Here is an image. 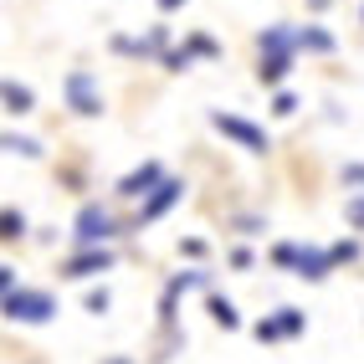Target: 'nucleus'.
Returning a JSON list of instances; mask_svg holds the SVG:
<instances>
[{
  "instance_id": "b1692460",
  "label": "nucleus",
  "mask_w": 364,
  "mask_h": 364,
  "mask_svg": "<svg viewBox=\"0 0 364 364\" xmlns=\"http://www.w3.org/2000/svg\"><path fill=\"white\" fill-rule=\"evenodd\" d=\"M154 6H159V11H180V6H185V0H154Z\"/></svg>"
},
{
  "instance_id": "f257e3e1",
  "label": "nucleus",
  "mask_w": 364,
  "mask_h": 364,
  "mask_svg": "<svg viewBox=\"0 0 364 364\" xmlns=\"http://www.w3.org/2000/svg\"><path fill=\"white\" fill-rule=\"evenodd\" d=\"M210 129L226 134L231 144H241L247 154H267V149H272V144H267V129H257L252 118H236V113H226V108H210Z\"/></svg>"
},
{
  "instance_id": "a878e982",
  "label": "nucleus",
  "mask_w": 364,
  "mask_h": 364,
  "mask_svg": "<svg viewBox=\"0 0 364 364\" xmlns=\"http://www.w3.org/2000/svg\"><path fill=\"white\" fill-rule=\"evenodd\" d=\"M108 364H134V359H108Z\"/></svg>"
},
{
  "instance_id": "423d86ee",
  "label": "nucleus",
  "mask_w": 364,
  "mask_h": 364,
  "mask_svg": "<svg viewBox=\"0 0 364 364\" xmlns=\"http://www.w3.org/2000/svg\"><path fill=\"white\" fill-rule=\"evenodd\" d=\"M108 267H113V252H108V247H87V252H72V257L62 262V277L82 282V277H98V272H108Z\"/></svg>"
},
{
  "instance_id": "393cba45",
  "label": "nucleus",
  "mask_w": 364,
  "mask_h": 364,
  "mask_svg": "<svg viewBox=\"0 0 364 364\" xmlns=\"http://www.w3.org/2000/svg\"><path fill=\"white\" fill-rule=\"evenodd\" d=\"M308 6H313V11H323V6H328V0H308Z\"/></svg>"
},
{
  "instance_id": "4468645a",
  "label": "nucleus",
  "mask_w": 364,
  "mask_h": 364,
  "mask_svg": "<svg viewBox=\"0 0 364 364\" xmlns=\"http://www.w3.org/2000/svg\"><path fill=\"white\" fill-rule=\"evenodd\" d=\"M277 338H293V333H303V313L298 308H277Z\"/></svg>"
},
{
  "instance_id": "4be33fe9",
  "label": "nucleus",
  "mask_w": 364,
  "mask_h": 364,
  "mask_svg": "<svg viewBox=\"0 0 364 364\" xmlns=\"http://www.w3.org/2000/svg\"><path fill=\"white\" fill-rule=\"evenodd\" d=\"M349 226H364V196L349 200Z\"/></svg>"
},
{
  "instance_id": "9b49d317",
  "label": "nucleus",
  "mask_w": 364,
  "mask_h": 364,
  "mask_svg": "<svg viewBox=\"0 0 364 364\" xmlns=\"http://www.w3.org/2000/svg\"><path fill=\"white\" fill-rule=\"evenodd\" d=\"M0 98H6V113H31L36 108V92L21 87V82H6V87H0Z\"/></svg>"
},
{
  "instance_id": "aec40b11",
  "label": "nucleus",
  "mask_w": 364,
  "mask_h": 364,
  "mask_svg": "<svg viewBox=\"0 0 364 364\" xmlns=\"http://www.w3.org/2000/svg\"><path fill=\"white\" fill-rule=\"evenodd\" d=\"M344 185H354L359 196H364V164H344Z\"/></svg>"
},
{
  "instance_id": "2eb2a0df",
  "label": "nucleus",
  "mask_w": 364,
  "mask_h": 364,
  "mask_svg": "<svg viewBox=\"0 0 364 364\" xmlns=\"http://www.w3.org/2000/svg\"><path fill=\"white\" fill-rule=\"evenodd\" d=\"M0 236H6V241H21V236H26V215H21V210H6V215H0Z\"/></svg>"
},
{
  "instance_id": "f03ea898",
  "label": "nucleus",
  "mask_w": 364,
  "mask_h": 364,
  "mask_svg": "<svg viewBox=\"0 0 364 364\" xmlns=\"http://www.w3.org/2000/svg\"><path fill=\"white\" fill-rule=\"evenodd\" d=\"M72 236H77V247H82V252H87V247H103L108 236H118V221H113V210H108V205L87 200V205L77 210V221H72Z\"/></svg>"
},
{
  "instance_id": "dca6fc26",
  "label": "nucleus",
  "mask_w": 364,
  "mask_h": 364,
  "mask_svg": "<svg viewBox=\"0 0 364 364\" xmlns=\"http://www.w3.org/2000/svg\"><path fill=\"white\" fill-rule=\"evenodd\" d=\"M6 149H11V154L36 159V154H41V144H36V139H21V134H6Z\"/></svg>"
},
{
  "instance_id": "5701e85b",
  "label": "nucleus",
  "mask_w": 364,
  "mask_h": 364,
  "mask_svg": "<svg viewBox=\"0 0 364 364\" xmlns=\"http://www.w3.org/2000/svg\"><path fill=\"white\" fill-rule=\"evenodd\" d=\"M180 252H185V257H205V241L190 236V241H180Z\"/></svg>"
},
{
  "instance_id": "1a4fd4ad",
  "label": "nucleus",
  "mask_w": 364,
  "mask_h": 364,
  "mask_svg": "<svg viewBox=\"0 0 364 364\" xmlns=\"http://www.w3.org/2000/svg\"><path fill=\"white\" fill-rule=\"evenodd\" d=\"M113 52H134V57H154V52H164V26H154L149 36H113Z\"/></svg>"
},
{
  "instance_id": "f8f14e48",
  "label": "nucleus",
  "mask_w": 364,
  "mask_h": 364,
  "mask_svg": "<svg viewBox=\"0 0 364 364\" xmlns=\"http://www.w3.org/2000/svg\"><path fill=\"white\" fill-rule=\"evenodd\" d=\"M205 308H210V318L221 323V328H241V313H236V303H231V298L210 293V303H205Z\"/></svg>"
},
{
  "instance_id": "39448f33",
  "label": "nucleus",
  "mask_w": 364,
  "mask_h": 364,
  "mask_svg": "<svg viewBox=\"0 0 364 364\" xmlns=\"http://www.w3.org/2000/svg\"><path fill=\"white\" fill-rule=\"evenodd\" d=\"M159 185H164V169H159L154 159H144L139 169H129V175L118 180V196H129V200H149Z\"/></svg>"
},
{
  "instance_id": "7ed1b4c3",
  "label": "nucleus",
  "mask_w": 364,
  "mask_h": 364,
  "mask_svg": "<svg viewBox=\"0 0 364 364\" xmlns=\"http://www.w3.org/2000/svg\"><path fill=\"white\" fill-rule=\"evenodd\" d=\"M57 313L52 293H36V287H16V293H6V318L11 323H46Z\"/></svg>"
},
{
  "instance_id": "a211bd4d",
  "label": "nucleus",
  "mask_w": 364,
  "mask_h": 364,
  "mask_svg": "<svg viewBox=\"0 0 364 364\" xmlns=\"http://www.w3.org/2000/svg\"><path fill=\"white\" fill-rule=\"evenodd\" d=\"M298 252H303V247H293V241H282V247H272V262H277V267H298Z\"/></svg>"
},
{
  "instance_id": "0eeeda50",
  "label": "nucleus",
  "mask_w": 364,
  "mask_h": 364,
  "mask_svg": "<svg viewBox=\"0 0 364 364\" xmlns=\"http://www.w3.org/2000/svg\"><path fill=\"white\" fill-rule=\"evenodd\" d=\"M180 196H185V185H180V180H164V185L154 190V196L144 200V210H139V226H144V221H159L164 210H175V205H180Z\"/></svg>"
},
{
  "instance_id": "f3484780",
  "label": "nucleus",
  "mask_w": 364,
  "mask_h": 364,
  "mask_svg": "<svg viewBox=\"0 0 364 364\" xmlns=\"http://www.w3.org/2000/svg\"><path fill=\"white\" fill-rule=\"evenodd\" d=\"M108 303H113V293H108V287H92V293H87V313H98V318L108 313Z\"/></svg>"
},
{
  "instance_id": "9d476101",
  "label": "nucleus",
  "mask_w": 364,
  "mask_h": 364,
  "mask_svg": "<svg viewBox=\"0 0 364 364\" xmlns=\"http://www.w3.org/2000/svg\"><path fill=\"white\" fill-rule=\"evenodd\" d=\"M287 72H293V52H267L262 67H257V82H262V87H277Z\"/></svg>"
},
{
  "instance_id": "412c9836",
  "label": "nucleus",
  "mask_w": 364,
  "mask_h": 364,
  "mask_svg": "<svg viewBox=\"0 0 364 364\" xmlns=\"http://www.w3.org/2000/svg\"><path fill=\"white\" fill-rule=\"evenodd\" d=\"M328 252H333V262H354V257H359L354 241H338V247H328Z\"/></svg>"
},
{
  "instance_id": "20e7f679",
  "label": "nucleus",
  "mask_w": 364,
  "mask_h": 364,
  "mask_svg": "<svg viewBox=\"0 0 364 364\" xmlns=\"http://www.w3.org/2000/svg\"><path fill=\"white\" fill-rule=\"evenodd\" d=\"M62 92H67V108L72 113H82V118H98L103 113V92H98V82H92L87 67H72L67 82H62Z\"/></svg>"
},
{
  "instance_id": "6ab92c4d",
  "label": "nucleus",
  "mask_w": 364,
  "mask_h": 364,
  "mask_svg": "<svg viewBox=\"0 0 364 364\" xmlns=\"http://www.w3.org/2000/svg\"><path fill=\"white\" fill-rule=\"evenodd\" d=\"M272 113H277V118H293V113H298V98H293V92H277V98H272Z\"/></svg>"
},
{
  "instance_id": "6e6552de",
  "label": "nucleus",
  "mask_w": 364,
  "mask_h": 364,
  "mask_svg": "<svg viewBox=\"0 0 364 364\" xmlns=\"http://www.w3.org/2000/svg\"><path fill=\"white\" fill-rule=\"evenodd\" d=\"M333 267H338V262H333V252H318V247H303V252H298V267H293V272H298L303 282H323V277L333 272Z\"/></svg>"
},
{
  "instance_id": "ddd939ff",
  "label": "nucleus",
  "mask_w": 364,
  "mask_h": 364,
  "mask_svg": "<svg viewBox=\"0 0 364 364\" xmlns=\"http://www.w3.org/2000/svg\"><path fill=\"white\" fill-rule=\"evenodd\" d=\"M298 52H333V36L318 31V26H303L298 31Z\"/></svg>"
}]
</instances>
